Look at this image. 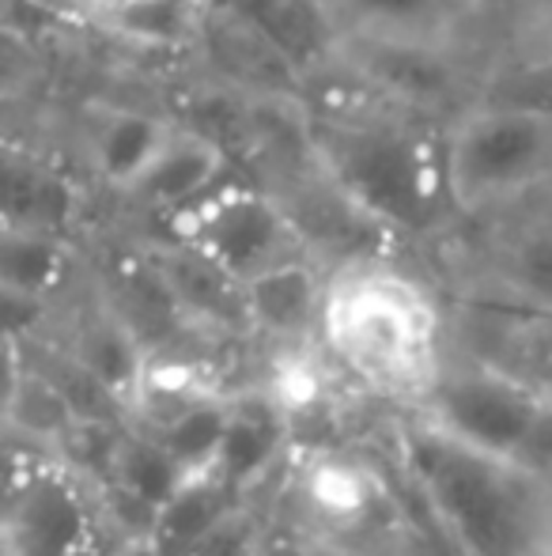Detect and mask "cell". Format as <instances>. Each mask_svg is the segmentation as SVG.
<instances>
[{
  "label": "cell",
  "instance_id": "1",
  "mask_svg": "<svg viewBox=\"0 0 552 556\" xmlns=\"http://www.w3.org/2000/svg\"><path fill=\"white\" fill-rule=\"evenodd\" d=\"M307 132L333 190L386 235H427L454 213L442 129L383 103L341 58L307 76Z\"/></svg>",
  "mask_w": 552,
  "mask_h": 556
},
{
  "label": "cell",
  "instance_id": "2",
  "mask_svg": "<svg viewBox=\"0 0 552 556\" xmlns=\"http://www.w3.org/2000/svg\"><path fill=\"white\" fill-rule=\"evenodd\" d=\"M409 492L454 556H545L552 481L442 432L420 413L394 425Z\"/></svg>",
  "mask_w": 552,
  "mask_h": 556
},
{
  "label": "cell",
  "instance_id": "3",
  "mask_svg": "<svg viewBox=\"0 0 552 556\" xmlns=\"http://www.w3.org/2000/svg\"><path fill=\"white\" fill-rule=\"evenodd\" d=\"M325 352L363 394L416 413L427 402L447 349L427 288L383 257L337 265L322 307Z\"/></svg>",
  "mask_w": 552,
  "mask_h": 556
},
{
  "label": "cell",
  "instance_id": "4",
  "mask_svg": "<svg viewBox=\"0 0 552 556\" xmlns=\"http://www.w3.org/2000/svg\"><path fill=\"white\" fill-rule=\"evenodd\" d=\"M416 413L462 443L552 481V394L526 375L485 356H447Z\"/></svg>",
  "mask_w": 552,
  "mask_h": 556
},
{
  "label": "cell",
  "instance_id": "5",
  "mask_svg": "<svg viewBox=\"0 0 552 556\" xmlns=\"http://www.w3.org/2000/svg\"><path fill=\"white\" fill-rule=\"evenodd\" d=\"M454 213L480 216L552 186V117L477 103L442 132Z\"/></svg>",
  "mask_w": 552,
  "mask_h": 556
},
{
  "label": "cell",
  "instance_id": "6",
  "mask_svg": "<svg viewBox=\"0 0 552 556\" xmlns=\"http://www.w3.org/2000/svg\"><path fill=\"white\" fill-rule=\"evenodd\" d=\"M175 239L190 242L205 257H213L235 285L251 288L254 280L284 269L292 262H314L307 239L284 205L254 186L251 178H231L213 198L193 205L190 213L170 220Z\"/></svg>",
  "mask_w": 552,
  "mask_h": 556
},
{
  "label": "cell",
  "instance_id": "7",
  "mask_svg": "<svg viewBox=\"0 0 552 556\" xmlns=\"http://www.w3.org/2000/svg\"><path fill=\"white\" fill-rule=\"evenodd\" d=\"M337 58L394 111L439 125L442 132L485 103V76H473L465 53L383 38H341Z\"/></svg>",
  "mask_w": 552,
  "mask_h": 556
},
{
  "label": "cell",
  "instance_id": "8",
  "mask_svg": "<svg viewBox=\"0 0 552 556\" xmlns=\"http://www.w3.org/2000/svg\"><path fill=\"white\" fill-rule=\"evenodd\" d=\"M103 492L57 458H30L8 484V556H99Z\"/></svg>",
  "mask_w": 552,
  "mask_h": 556
},
{
  "label": "cell",
  "instance_id": "9",
  "mask_svg": "<svg viewBox=\"0 0 552 556\" xmlns=\"http://www.w3.org/2000/svg\"><path fill=\"white\" fill-rule=\"evenodd\" d=\"M292 492L299 500L303 527L314 534V545H307L310 553H356L363 542L394 534L398 522V504L383 477L345 454H314L299 466Z\"/></svg>",
  "mask_w": 552,
  "mask_h": 556
},
{
  "label": "cell",
  "instance_id": "10",
  "mask_svg": "<svg viewBox=\"0 0 552 556\" xmlns=\"http://www.w3.org/2000/svg\"><path fill=\"white\" fill-rule=\"evenodd\" d=\"M193 50L205 58L216 88L239 99H266V103H303L307 106V80L303 73L254 27L243 20L205 8L193 35Z\"/></svg>",
  "mask_w": 552,
  "mask_h": 556
},
{
  "label": "cell",
  "instance_id": "11",
  "mask_svg": "<svg viewBox=\"0 0 552 556\" xmlns=\"http://www.w3.org/2000/svg\"><path fill=\"white\" fill-rule=\"evenodd\" d=\"M492 0H325L341 38H383L465 53Z\"/></svg>",
  "mask_w": 552,
  "mask_h": 556
},
{
  "label": "cell",
  "instance_id": "12",
  "mask_svg": "<svg viewBox=\"0 0 552 556\" xmlns=\"http://www.w3.org/2000/svg\"><path fill=\"white\" fill-rule=\"evenodd\" d=\"M231 170H235V160L220 140L205 137L190 125H175L163 152L155 155V163L140 175V182L126 198L147 213L175 220L205 198H213L223 182H231L235 178Z\"/></svg>",
  "mask_w": 552,
  "mask_h": 556
},
{
  "label": "cell",
  "instance_id": "13",
  "mask_svg": "<svg viewBox=\"0 0 552 556\" xmlns=\"http://www.w3.org/2000/svg\"><path fill=\"white\" fill-rule=\"evenodd\" d=\"M144 257L170 292L175 307L182 311L185 323L251 326L246 323V288L235 285L213 257L193 250L190 242H155V247L144 250Z\"/></svg>",
  "mask_w": 552,
  "mask_h": 556
},
{
  "label": "cell",
  "instance_id": "14",
  "mask_svg": "<svg viewBox=\"0 0 552 556\" xmlns=\"http://www.w3.org/2000/svg\"><path fill=\"white\" fill-rule=\"evenodd\" d=\"M287 446L284 405L266 394H231L228 428L213 462V477L231 492L251 500V492L273 473Z\"/></svg>",
  "mask_w": 552,
  "mask_h": 556
},
{
  "label": "cell",
  "instance_id": "15",
  "mask_svg": "<svg viewBox=\"0 0 552 556\" xmlns=\"http://www.w3.org/2000/svg\"><path fill=\"white\" fill-rule=\"evenodd\" d=\"M208 8H220L266 35L299 68L303 80L337 61L341 35L325 12V0H208Z\"/></svg>",
  "mask_w": 552,
  "mask_h": 556
},
{
  "label": "cell",
  "instance_id": "16",
  "mask_svg": "<svg viewBox=\"0 0 552 556\" xmlns=\"http://www.w3.org/2000/svg\"><path fill=\"white\" fill-rule=\"evenodd\" d=\"M190 477V469L159 440H152L144 428H129V432L114 435L111 451H106V484L99 489L126 500L152 530V519L178 496V489Z\"/></svg>",
  "mask_w": 552,
  "mask_h": 556
},
{
  "label": "cell",
  "instance_id": "17",
  "mask_svg": "<svg viewBox=\"0 0 552 556\" xmlns=\"http://www.w3.org/2000/svg\"><path fill=\"white\" fill-rule=\"evenodd\" d=\"M325 285L314 262H292L246 288V323L273 341H307L322 330Z\"/></svg>",
  "mask_w": 552,
  "mask_h": 556
},
{
  "label": "cell",
  "instance_id": "18",
  "mask_svg": "<svg viewBox=\"0 0 552 556\" xmlns=\"http://www.w3.org/2000/svg\"><path fill=\"white\" fill-rule=\"evenodd\" d=\"M488 269L508 300L530 315L552 318V208L523 216L496 235Z\"/></svg>",
  "mask_w": 552,
  "mask_h": 556
},
{
  "label": "cell",
  "instance_id": "19",
  "mask_svg": "<svg viewBox=\"0 0 552 556\" xmlns=\"http://www.w3.org/2000/svg\"><path fill=\"white\" fill-rule=\"evenodd\" d=\"M175 125L144 111H99L88 125V155L95 175L126 198L140 182L163 144L170 140Z\"/></svg>",
  "mask_w": 552,
  "mask_h": 556
},
{
  "label": "cell",
  "instance_id": "20",
  "mask_svg": "<svg viewBox=\"0 0 552 556\" xmlns=\"http://www.w3.org/2000/svg\"><path fill=\"white\" fill-rule=\"evenodd\" d=\"M76 216V190L61 170L35 155L4 160V227L65 235Z\"/></svg>",
  "mask_w": 552,
  "mask_h": 556
},
{
  "label": "cell",
  "instance_id": "21",
  "mask_svg": "<svg viewBox=\"0 0 552 556\" xmlns=\"http://www.w3.org/2000/svg\"><path fill=\"white\" fill-rule=\"evenodd\" d=\"M65 273H68L65 235L4 227V235H0V285H4L8 303L38 307V303H46L65 285Z\"/></svg>",
  "mask_w": 552,
  "mask_h": 556
},
{
  "label": "cell",
  "instance_id": "22",
  "mask_svg": "<svg viewBox=\"0 0 552 556\" xmlns=\"http://www.w3.org/2000/svg\"><path fill=\"white\" fill-rule=\"evenodd\" d=\"M485 103L552 117V53H526L485 73Z\"/></svg>",
  "mask_w": 552,
  "mask_h": 556
},
{
  "label": "cell",
  "instance_id": "23",
  "mask_svg": "<svg viewBox=\"0 0 552 556\" xmlns=\"http://www.w3.org/2000/svg\"><path fill=\"white\" fill-rule=\"evenodd\" d=\"M534 53H552V0H530Z\"/></svg>",
  "mask_w": 552,
  "mask_h": 556
},
{
  "label": "cell",
  "instance_id": "24",
  "mask_svg": "<svg viewBox=\"0 0 552 556\" xmlns=\"http://www.w3.org/2000/svg\"><path fill=\"white\" fill-rule=\"evenodd\" d=\"M84 8H88L91 15H95L99 23H106L111 27L118 15H126V12H133L137 4H144V0H80Z\"/></svg>",
  "mask_w": 552,
  "mask_h": 556
},
{
  "label": "cell",
  "instance_id": "25",
  "mask_svg": "<svg viewBox=\"0 0 552 556\" xmlns=\"http://www.w3.org/2000/svg\"><path fill=\"white\" fill-rule=\"evenodd\" d=\"M545 556H552V515H549V542H545Z\"/></svg>",
  "mask_w": 552,
  "mask_h": 556
}]
</instances>
